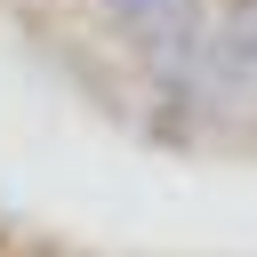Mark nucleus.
<instances>
[{
  "mask_svg": "<svg viewBox=\"0 0 257 257\" xmlns=\"http://www.w3.org/2000/svg\"><path fill=\"white\" fill-rule=\"evenodd\" d=\"M96 8H104V24H120L128 40H153V32L185 24V16H201V0H96Z\"/></svg>",
  "mask_w": 257,
  "mask_h": 257,
  "instance_id": "2",
  "label": "nucleus"
},
{
  "mask_svg": "<svg viewBox=\"0 0 257 257\" xmlns=\"http://www.w3.org/2000/svg\"><path fill=\"white\" fill-rule=\"evenodd\" d=\"M209 88L217 104H257V0H233L209 24Z\"/></svg>",
  "mask_w": 257,
  "mask_h": 257,
  "instance_id": "1",
  "label": "nucleus"
}]
</instances>
